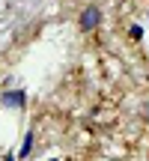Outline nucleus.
I'll use <instances>...</instances> for the list:
<instances>
[{
    "instance_id": "obj_1",
    "label": "nucleus",
    "mask_w": 149,
    "mask_h": 161,
    "mask_svg": "<svg viewBox=\"0 0 149 161\" xmlns=\"http://www.w3.org/2000/svg\"><path fill=\"white\" fill-rule=\"evenodd\" d=\"M98 24H102V12H98V6H86V9L80 12V30H84V33H92Z\"/></svg>"
},
{
    "instance_id": "obj_2",
    "label": "nucleus",
    "mask_w": 149,
    "mask_h": 161,
    "mask_svg": "<svg viewBox=\"0 0 149 161\" xmlns=\"http://www.w3.org/2000/svg\"><path fill=\"white\" fill-rule=\"evenodd\" d=\"M3 104H6V108H18V110H24V104H27V92H24V90H6L3 92Z\"/></svg>"
},
{
    "instance_id": "obj_3",
    "label": "nucleus",
    "mask_w": 149,
    "mask_h": 161,
    "mask_svg": "<svg viewBox=\"0 0 149 161\" xmlns=\"http://www.w3.org/2000/svg\"><path fill=\"white\" fill-rule=\"evenodd\" d=\"M30 149H33V131H30L27 137H24V146H21V158H27V155H30Z\"/></svg>"
},
{
    "instance_id": "obj_4",
    "label": "nucleus",
    "mask_w": 149,
    "mask_h": 161,
    "mask_svg": "<svg viewBox=\"0 0 149 161\" xmlns=\"http://www.w3.org/2000/svg\"><path fill=\"white\" fill-rule=\"evenodd\" d=\"M131 36H134V39H140V36H143V27H137V24H134V27H131Z\"/></svg>"
},
{
    "instance_id": "obj_5",
    "label": "nucleus",
    "mask_w": 149,
    "mask_h": 161,
    "mask_svg": "<svg viewBox=\"0 0 149 161\" xmlns=\"http://www.w3.org/2000/svg\"><path fill=\"white\" fill-rule=\"evenodd\" d=\"M143 116H146V122H149V102H146V108H143Z\"/></svg>"
},
{
    "instance_id": "obj_6",
    "label": "nucleus",
    "mask_w": 149,
    "mask_h": 161,
    "mask_svg": "<svg viewBox=\"0 0 149 161\" xmlns=\"http://www.w3.org/2000/svg\"><path fill=\"white\" fill-rule=\"evenodd\" d=\"M3 161H15V155H3Z\"/></svg>"
}]
</instances>
